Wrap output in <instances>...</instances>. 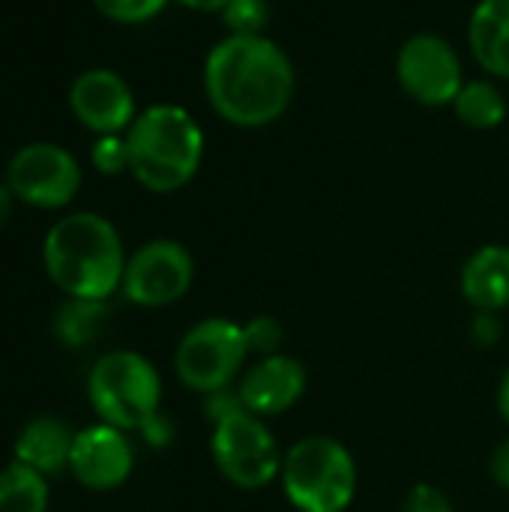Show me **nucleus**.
I'll list each match as a JSON object with an SVG mask.
<instances>
[{"label": "nucleus", "instance_id": "1a4fd4ad", "mask_svg": "<svg viewBox=\"0 0 509 512\" xmlns=\"http://www.w3.org/2000/svg\"><path fill=\"white\" fill-rule=\"evenodd\" d=\"M195 279V261L177 240H150L129 261L123 273V294L144 309L177 303Z\"/></svg>", "mask_w": 509, "mask_h": 512}, {"label": "nucleus", "instance_id": "412c9836", "mask_svg": "<svg viewBox=\"0 0 509 512\" xmlns=\"http://www.w3.org/2000/svg\"><path fill=\"white\" fill-rule=\"evenodd\" d=\"M168 0H93L99 15L117 24H144L165 9Z\"/></svg>", "mask_w": 509, "mask_h": 512}, {"label": "nucleus", "instance_id": "aec40b11", "mask_svg": "<svg viewBox=\"0 0 509 512\" xmlns=\"http://www.w3.org/2000/svg\"><path fill=\"white\" fill-rule=\"evenodd\" d=\"M228 36H264V24L270 18L267 0H231L222 9Z\"/></svg>", "mask_w": 509, "mask_h": 512}, {"label": "nucleus", "instance_id": "2eb2a0df", "mask_svg": "<svg viewBox=\"0 0 509 512\" xmlns=\"http://www.w3.org/2000/svg\"><path fill=\"white\" fill-rule=\"evenodd\" d=\"M462 294L480 312L509 306V246L492 243L477 249L462 267Z\"/></svg>", "mask_w": 509, "mask_h": 512}, {"label": "nucleus", "instance_id": "bb28decb", "mask_svg": "<svg viewBox=\"0 0 509 512\" xmlns=\"http://www.w3.org/2000/svg\"><path fill=\"white\" fill-rule=\"evenodd\" d=\"M180 3L195 9V12H222L231 0H180Z\"/></svg>", "mask_w": 509, "mask_h": 512}, {"label": "nucleus", "instance_id": "a211bd4d", "mask_svg": "<svg viewBox=\"0 0 509 512\" xmlns=\"http://www.w3.org/2000/svg\"><path fill=\"white\" fill-rule=\"evenodd\" d=\"M0 512H48V477L12 462L0 471Z\"/></svg>", "mask_w": 509, "mask_h": 512}, {"label": "nucleus", "instance_id": "0eeeda50", "mask_svg": "<svg viewBox=\"0 0 509 512\" xmlns=\"http://www.w3.org/2000/svg\"><path fill=\"white\" fill-rule=\"evenodd\" d=\"M249 357L246 327L231 318H204L177 345L174 372L183 387L213 396L231 387Z\"/></svg>", "mask_w": 509, "mask_h": 512}, {"label": "nucleus", "instance_id": "7ed1b4c3", "mask_svg": "<svg viewBox=\"0 0 509 512\" xmlns=\"http://www.w3.org/2000/svg\"><path fill=\"white\" fill-rule=\"evenodd\" d=\"M129 171L150 192H177L201 168L204 132L180 105H150L126 129Z\"/></svg>", "mask_w": 509, "mask_h": 512}, {"label": "nucleus", "instance_id": "b1692460", "mask_svg": "<svg viewBox=\"0 0 509 512\" xmlns=\"http://www.w3.org/2000/svg\"><path fill=\"white\" fill-rule=\"evenodd\" d=\"M246 327V339H249V351H261L264 357L267 354H279V345H282V327L273 321V318H255Z\"/></svg>", "mask_w": 509, "mask_h": 512}, {"label": "nucleus", "instance_id": "cd10ccee", "mask_svg": "<svg viewBox=\"0 0 509 512\" xmlns=\"http://www.w3.org/2000/svg\"><path fill=\"white\" fill-rule=\"evenodd\" d=\"M498 414L509 423V369L501 378V387H498Z\"/></svg>", "mask_w": 509, "mask_h": 512}, {"label": "nucleus", "instance_id": "423d86ee", "mask_svg": "<svg viewBox=\"0 0 509 512\" xmlns=\"http://www.w3.org/2000/svg\"><path fill=\"white\" fill-rule=\"evenodd\" d=\"M210 453L219 474L246 492H258L270 486L282 474L285 453L276 444L267 420L246 411L240 402L213 417Z\"/></svg>", "mask_w": 509, "mask_h": 512}, {"label": "nucleus", "instance_id": "f03ea898", "mask_svg": "<svg viewBox=\"0 0 509 512\" xmlns=\"http://www.w3.org/2000/svg\"><path fill=\"white\" fill-rule=\"evenodd\" d=\"M126 252L117 228L99 213H69L57 219L42 243L48 279L78 300H108L126 273Z\"/></svg>", "mask_w": 509, "mask_h": 512}, {"label": "nucleus", "instance_id": "f257e3e1", "mask_svg": "<svg viewBox=\"0 0 509 512\" xmlns=\"http://www.w3.org/2000/svg\"><path fill=\"white\" fill-rule=\"evenodd\" d=\"M291 57L267 36H225L204 60V93L213 111L240 129L276 123L294 99Z\"/></svg>", "mask_w": 509, "mask_h": 512}, {"label": "nucleus", "instance_id": "dca6fc26", "mask_svg": "<svg viewBox=\"0 0 509 512\" xmlns=\"http://www.w3.org/2000/svg\"><path fill=\"white\" fill-rule=\"evenodd\" d=\"M468 42L483 69L509 81V0H480L471 24Z\"/></svg>", "mask_w": 509, "mask_h": 512}, {"label": "nucleus", "instance_id": "ddd939ff", "mask_svg": "<svg viewBox=\"0 0 509 512\" xmlns=\"http://www.w3.org/2000/svg\"><path fill=\"white\" fill-rule=\"evenodd\" d=\"M306 384H309V375L297 357L267 354L252 369L243 372L237 399L246 411H252L258 417H276L303 399Z\"/></svg>", "mask_w": 509, "mask_h": 512}, {"label": "nucleus", "instance_id": "39448f33", "mask_svg": "<svg viewBox=\"0 0 509 512\" xmlns=\"http://www.w3.org/2000/svg\"><path fill=\"white\" fill-rule=\"evenodd\" d=\"M87 399L102 423L123 432H141L159 414L162 378L147 357L135 351H108L87 375Z\"/></svg>", "mask_w": 509, "mask_h": 512}, {"label": "nucleus", "instance_id": "20e7f679", "mask_svg": "<svg viewBox=\"0 0 509 512\" xmlns=\"http://www.w3.org/2000/svg\"><path fill=\"white\" fill-rule=\"evenodd\" d=\"M279 480L300 512H345L357 495V462L342 441L312 435L285 453Z\"/></svg>", "mask_w": 509, "mask_h": 512}, {"label": "nucleus", "instance_id": "f8f14e48", "mask_svg": "<svg viewBox=\"0 0 509 512\" xmlns=\"http://www.w3.org/2000/svg\"><path fill=\"white\" fill-rule=\"evenodd\" d=\"M72 114L96 135H120L135 123V96L129 84L111 69H87L69 90Z\"/></svg>", "mask_w": 509, "mask_h": 512}, {"label": "nucleus", "instance_id": "6e6552de", "mask_svg": "<svg viewBox=\"0 0 509 512\" xmlns=\"http://www.w3.org/2000/svg\"><path fill=\"white\" fill-rule=\"evenodd\" d=\"M6 186L30 207L57 210L66 207L81 189L78 159L51 141H33L21 147L6 168Z\"/></svg>", "mask_w": 509, "mask_h": 512}, {"label": "nucleus", "instance_id": "6ab92c4d", "mask_svg": "<svg viewBox=\"0 0 509 512\" xmlns=\"http://www.w3.org/2000/svg\"><path fill=\"white\" fill-rule=\"evenodd\" d=\"M453 108H456V117L471 129H495L507 117L504 93L492 81H465Z\"/></svg>", "mask_w": 509, "mask_h": 512}, {"label": "nucleus", "instance_id": "9d476101", "mask_svg": "<svg viewBox=\"0 0 509 512\" xmlns=\"http://www.w3.org/2000/svg\"><path fill=\"white\" fill-rule=\"evenodd\" d=\"M399 87L420 105H450L465 87L462 60L456 48L435 33L411 36L396 54Z\"/></svg>", "mask_w": 509, "mask_h": 512}, {"label": "nucleus", "instance_id": "5701e85b", "mask_svg": "<svg viewBox=\"0 0 509 512\" xmlns=\"http://www.w3.org/2000/svg\"><path fill=\"white\" fill-rule=\"evenodd\" d=\"M402 512H456L450 495L432 483H417L405 501H402Z\"/></svg>", "mask_w": 509, "mask_h": 512}, {"label": "nucleus", "instance_id": "c85d7f7f", "mask_svg": "<svg viewBox=\"0 0 509 512\" xmlns=\"http://www.w3.org/2000/svg\"><path fill=\"white\" fill-rule=\"evenodd\" d=\"M12 201H15L12 189H9L6 183H0V225L9 219V213H12Z\"/></svg>", "mask_w": 509, "mask_h": 512}, {"label": "nucleus", "instance_id": "4468645a", "mask_svg": "<svg viewBox=\"0 0 509 512\" xmlns=\"http://www.w3.org/2000/svg\"><path fill=\"white\" fill-rule=\"evenodd\" d=\"M72 441L75 432L57 420L54 414H39L24 423L15 441V462L39 471L42 477H54L63 468L69 471V456H72Z\"/></svg>", "mask_w": 509, "mask_h": 512}, {"label": "nucleus", "instance_id": "a878e982", "mask_svg": "<svg viewBox=\"0 0 509 512\" xmlns=\"http://www.w3.org/2000/svg\"><path fill=\"white\" fill-rule=\"evenodd\" d=\"M141 432H144V438H147L153 447H162V444H168V441L174 438V429H171V423H168L162 414H156V417H153Z\"/></svg>", "mask_w": 509, "mask_h": 512}, {"label": "nucleus", "instance_id": "393cba45", "mask_svg": "<svg viewBox=\"0 0 509 512\" xmlns=\"http://www.w3.org/2000/svg\"><path fill=\"white\" fill-rule=\"evenodd\" d=\"M489 471H492V480H495L501 489H507L509 492V438H504V441L495 447V453H492V459H489Z\"/></svg>", "mask_w": 509, "mask_h": 512}, {"label": "nucleus", "instance_id": "9b49d317", "mask_svg": "<svg viewBox=\"0 0 509 512\" xmlns=\"http://www.w3.org/2000/svg\"><path fill=\"white\" fill-rule=\"evenodd\" d=\"M135 468V450L123 429L108 423L75 432L69 474L90 492L120 489Z\"/></svg>", "mask_w": 509, "mask_h": 512}, {"label": "nucleus", "instance_id": "4be33fe9", "mask_svg": "<svg viewBox=\"0 0 509 512\" xmlns=\"http://www.w3.org/2000/svg\"><path fill=\"white\" fill-rule=\"evenodd\" d=\"M90 162L99 174H120L129 171V144L120 135H99L93 150H90Z\"/></svg>", "mask_w": 509, "mask_h": 512}, {"label": "nucleus", "instance_id": "f3484780", "mask_svg": "<svg viewBox=\"0 0 509 512\" xmlns=\"http://www.w3.org/2000/svg\"><path fill=\"white\" fill-rule=\"evenodd\" d=\"M108 324V303L105 300H78L66 297L54 315V336L66 348H81L90 345L102 336Z\"/></svg>", "mask_w": 509, "mask_h": 512}]
</instances>
